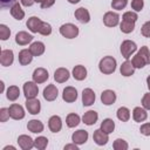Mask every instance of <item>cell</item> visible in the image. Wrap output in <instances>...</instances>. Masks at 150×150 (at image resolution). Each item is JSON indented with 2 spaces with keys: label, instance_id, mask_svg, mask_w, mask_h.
<instances>
[{
  "label": "cell",
  "instance_id": "42",
  "mask_svg": "<svg viewBox=\"0 0 150 150\" xmlns=\"http://www.w3.org/2000/svg\"><path fill=\"white\" fill-rule=\"evenodd\" d=\"M122 19H123V20H125V21L136 22V20L138 19V16H137V14H136L135 12H125V13L123 14Z\"/></svg>",
  "mask_w": 150,
  "mask_h": 150
},
{
  "label": "cell",
  "instance_id": "5",
  "mask_svg": "<svg viewBox=\"0 0 150 150\" xmlns=\"http://www.w3.org/2000/svg\"><path fill=\"white\" fill-rule=\"evenodd\" d=\"M8 110H9V115L13 120H22L25 117V110L20 104L13 103L9 105Z\"/></svg>",
  "mask_w": 150,
  "mask_h": 150
},
{
  "label": "cell",
  "instance_id": "43",
  "mask_svg": "<svg viewBox=\"0 0 150 150\" xmlns=\"http://www.w3.org/2000/svg\"><path fill=\"white\" fill-rule=\"evenodd\" d=\"M143 6H144V1L143 0H132L131 1V7L136 12H141L142 8H143Z\"/></svg>",
  "mask_w": 150,
  "mask_h": 150
},
{
  "label": "cell",
  "instance_id": "45",
  "mask_svg": "<svg viewBox=\"0 0 150 150\" xmlns=\"http://www.w3.org/2000/svg\"><path fill=\"white\" fill-rule=\"evenodd\" d=\"M11 117L9 110L7 108H1L0 109V122H6Z\"/></svg>",
  "mask_w": 150,
  "mask_h": 150
},
{
  "label": "cell",
  "instance_id": "16",
  "mask_svg": "<svg viewBox=\"0 0 150 150\" xmlns=\"http://www.w3.org/2000/svg\"><path fill=\"white\" fill-rule=\"evenodd\" d=\"M87 139H88V132L82 129L75 131L71 136V141L75 144H84L87 142Z\"/></svg>",
  "mask_w": 150,
  "mask_h": 150
},
{
  "label": "cell",
  "instance_id": "51",
  "mask_svg": "<svg viewBox=\"0 0 150 150\" xmlns=\"http://www.w3.org/2000/svg\"><path fill=\"white\" fill-rule=\"evenodd\" d=\"M67 149H73V150H77V146L75 145V143H74V144H68V145H66V146H64V150H67Z\"/></svg>",
  "mask_w": 150,
  "mask_h": 150
},
{
  "label": "cell",
  "instance_id": "36",
  "mask_svg": "<svg viewBox=\"0 0 150 150\" xmlns=\"http://www.w3.org/2000/svg\"><path fill=\"white\" fill-rule=\"evenodd\" d=\"M131 62H132V64H134V67H135V68H143V67L146 64V63H145V61H144V59H143L138 53L132 57Z\"/></svg>",
  "mask_w": 150,
  "mask_h": 150
},
{
  "label": "cell",
  "instance_id": "22",
  "mask_svg": "<svg viewBox=\"0 0 150 150\" xmlns=\"http://www.w3.org/2000/svg\"><path fill=\"white\" fill-rule=\"evenodd\" d=\"M33 60V54L30 53L29 49H22L19 53V62L21 66H27L28 63H30Z\"/></svg>",
  "mask_w": 150,
  "mask_h": 150
},
{
  "label": "cell",
  "instance_id": "21",
  "mask_svg": "<svg viewBox=\"0 0 150 150\" xmlns=\"http://www.w3.org/2000/svg\"><path fill=\"white\" fill-rule=\"evenodd\" d=\"M101 101H102V103L103 104H105V105H110V104H112L115 101H116V94H115V91H112V90H104L102 94H101Z\"/></svg>",
  "mask_w": 150,
  "mask_h": 150
},
{
  "label": "cell",
  "instance_id": "7",
  "mask_svg": "<svg viewBox=\"0 0 150 150\" xmlns=\"http://www.w3.org/2000/svg\"><path fill=\"white\" fill-rule=\"evenodd\" d=\"M33 81L36 82V83H43L48 80L49 75H48V71L45 69V68H36L33 73Z\"/></svg>",
  "mask_w": 150,
  "mask_h": 150
},
{
  "label": "cell",
  "instance_id": "56",
  "mask_svg": "<svg viewBox=\"0 0 150 150\" xmlns=\"http://www.w3.org/2000/svg\"><path fill=\"white\" fill-rule=\"evenodd\" d=\"M34 1H35V2H40V4H41L43 0H34Z\"/></svg>",
  "mask_w": 150,
  "mask_h": 150
},
{
  "label": "cell",
  "instance_id": "50",
  "mask_svg": "<svg viewBox=\"0 0 150 150\" xmlns=\"http://www.w3.org/2000/svg\"><path fill=\"white\" fill-rule=\"evenodd\" d=\"M20 2L23 5V6H26V7H29V6H32L35 1L34 0H20Z\"/></svg>",
  "mask_w": 150,
  "mask_h": 150
},
{
  "label": "cell",
  "instance_id": "29",
  "mask_svg": "<svg viewBox=\"0 0 150 150\" xmlns=\"http://www.w3.org/2000/svg\"><path fill=\"white\" fill-rule=\"evenodd\" d=\"M11 14H12V16L15 19V20H22L23 19V16H25V12H23V9L21 8V6L16 2V4H14L12 7H11Z\"/></svg>",
  "mask_w": 150,
  "mask_h": 150
},
{
  "label": "cell",
  "instance_id": "17",
  "mask_svg": "<svg viewBox=\"0 0 150 150\" xmlns=\"http://www.w3.org/2000/svg\"><path fill=\"white\" fill-rule=\"evenodd\" d=\"M27 27L28 29L32 32V33H39L40 30V27L42 25V21L38 18V16H30L28 20H27Z\"/></svg>",
  "mask_w": 150,
  "mask_h": 150
},
{
  "label": "cell",
  "instance_id": "14",
  "mask_svg": "<svg viewBox=\"0 0 150 150\" xmlns=\"http://www.w3.org/2000/svg\"><path fill=\"white\" fill-rule=\"evenodd\" d=\"M75 18L81 22V23H88L90 21V14L88 12V9H86L84 7H80L75 11L74 13Z\"/></svg>",
  "mask_w": 150,
  "mask_h": 150
},
{
  "label": "cell",
  "instance_id": "52",
  "mask_svg": "<svg viewBox=\"0 0 150 150\" xmlns=\"http://www.w3.org/2000/svg\"><path fill=\"white\" fill-rule=\"evenodd\" d=\"M146 83H148V88H149V90H150V75L146 77Z\"/></svg>",
  "mask_w": 150,
  "mask_h": 150
},
{
  "label": "cell",
  "instance_id": "6",
  "mask_svg": "<svg viewBox=\"0 0 150 150\" xmlns=\"http://www.w3.org/2000/svg\"><path fill=\"white\" fill-rule=\"evenodd\" d=\"M118 21H120V16L115 12H107L103 16V22L107 27H115L118 25Z\"/></svg>",
  "mask_w": 150,
  "mask_h": 150
},
{
  "label": "cell",
  "instance_id": "49",
  "mask_svg": "<svg viewBox=\"0 0 150 150\" xmlns=\"http://www.w3.org/2000/svg\"><path fill=\"white\" fill-rule=\"evenodd\" d=\"M55 4V0H43L41 2V8H49Z\"/></svg>",
  "mask_w": 150,
  "mask_h": 150
},
{
  "label": "cell",
  "instance_id": "37",
  "mask_svg": "<svg viewBox=\"0 0 150 150\" xmlns=\"http://www.w3.org/2000/svg\"><path fill=\"white\" fill-rule=\"evenodd\" d=\"M112 146H114L115 150H127L128 149V143L124 139H122V138H117L114 142Z\"/></svg>",
  "mask_w": 150,
  "mask_h": 150
},
{
  "label": "cell",
  "instance_id": "2",
  "mask_svg": "<svg viewBox=\"0 0 150 150\" xmlns=\"http://www.w3.org/2000/svg\"><path fill=\"white\" fill-rule=\"evenodd\" d=\"M60 33L67 39H74L79 35V28L73 23H64L60 27Z\"/></svg>",
  "mask_w": 150,
  "mask_h": 150
},
{
  "label": "cell",
  "instance_id": "20",
  "mask_svg": "<svg viewBox=\"0 0 150 150\" xmlns=\"http://www.w3.org/2000/svg\"><path fill=\"white\" fill-rule=\"evenodd\" d=\"M33 40V35L28 34L27 32H19L16 35H15V42L20 46H25V45H28L30 41Z\"/></svg>",
  "mask_w": 150,
  "mask_h": 150
},
{
  "label": "cell",
  "instance_id": "15",
  "mask_svg": "<svg viewBox=\"0 0 150 150\" xmlns=\"http://www.w3.org/2000/svg\"><path fill=\"white\" fill-rule=\"evenodd\" d=\"M59 90L54 84H48L45 89H43V97L47 101H54L57 97Z\"/></svg>",
  "mask_w": 150,
  "mask_h": 150
},
{
  "label": "cell",
  "instance_id": "26",
  "mask_svg": "<svg viewBox=\"0 0 150 150\" xmlns=\"http://www.w3.org/2000/svg\"><path fill=\"white\" fill-rule=\"evenodd\" d=\"M73 76H74L75 80L82 81V80H84L87 77V69L81 64L75 66L74 69H73Z\"/></svg>",
  "mask_w": 150,
  "mask_h": 150
},
{
  "label": "cell",
  "instance_id": "35",
  "mask_svg": "<svg viewBox=\"0 0 150 150\" xmlns=\"http://www.w3.org/2000/svg\"><path fill=\"white\" fill-rule=\"evenodd\" d=\"M47 144H48V139H47V137H45V136H40V137H38V138L34 139V146H35L36 149H39V150L46 149Z\"/></svg>",
  "mask_w": 150,
  "mask_h": 150
},
{
  "label": "cell",
  "instance_id": "31",
  "mask_svg": "<svg viewBox=\"0 0 150 150\" xmlns=\"http://www.w3.org/2000/svg\"><path fill=\"white\" fill-rule=\"evenodd\" d=\"M19 95H20V89H19V87H16V86H11V87L7 89L6 96H7V98H8L9 101H15V100L19 97Z\"/></svg>",
  "mask_w": 150,
  "mask_h": 150
},
{
  "label": "cell",
  "instance_id": "33",
  "mask_svg": "<svg viewBox=\"0 0 150 150\" xmlns=\"http://www.w3.org/2000/svg\"><path fill=\"white\" fill-rule=\"evenodd\" d=\"M66 123L69 128H75L80 123V116L77 114H69L66 118Z\"/></svg>",
  "mask_w": 150,
  "mask_h": 150
},
{
  "label": "cell",
  "instance_id": "3",
  "mask_svg": "<svg viewBox=\"0 0 150 150\" xmlns=\"http://www.w3.org/2000/svg\"><path fill=\"white\" fill-rule=\"evenodd\" d=\"M137 49V46L134 41H130V40H125L122 42L121 45V54L124 59H129L131 56V54H134Z\"/></svg>",
  "mask_w": 150,
  "mask_h": 150
},
{
  "label": "cell",
  "instance_id": "9",
  "mask_svg": "<svg viewBox=\"0 0 150 150\" xmlns=\"http://www.w3.org/2000/svg\"><path fill=\"white\" fill-rule=\"evenodd\" d=\"M62 98H63V101H66L68 103H71V102L76 101V98H77V90L74 87H66L63 89Z\"/></svg>",
  "mask_w": 150,
  "mask_h": 150
},
{
  "label": "cell",
  "instance_id": "41",
  "mask_svg": "<svg viewBox=\"0 0 150 150\" xmlns=\"http://www.w3.org/2000/svg\"><path fill=\"white\" fill-rule=\"evenodd\" d=\"M127 4H128L127 0H112V1H111V7H112L114 9L120 11V9H123V8L127 6Z\"/></svg>",
  "mask_w": 150,
  "mask_h": 150
},
{
  "label": "cell",
  "instance_id": "47",
  "mask_svg": "<svg viewBox=\"0 0 150 150\" xmlns=\"http://www.w3.org/2000/svg\"><path fill=\"white\" fill-rule=\"evenodd\" d=\"M139 131L142 135L144 136H150V123H144L141 125L139 128Z\"/></svg>",
  "mask_w": 150,
  "mask_h": 150
},
{
  "label": "cell",
  "instance_id": "13",
  "mask_svg": "<svg viewBox=\"0 0 150 150\" xmlns=\"http://www.w3.org/2000/svg\"><path fill=\"white\" fill-rule=\"evenodd\" d=\"M13 60H14V55H13V52L11 49H4L1 50V54H0V62L2 66L5 67H8L13 63Z\"/></svg>",
  "mask_w": 150,
  "mask_h": 150
},
{
  "label": "cell",
  "instance_id": "30",
  "mask_svg": "<svg viewBox=\"0 0 150 150\" xmlns=\"http://www.w3.org/2000/svg\"><path fill=\"white\" fill-rule=\"evenodd\" d=\"M101 129H102L104 132H107V134L112 132L114 129H115V123H114V121H112L111 118H105V120H103L102 123H101Z\"/></svg>",
  "mask_w": 150,
  "mask_h": 150
},
{
  "label": "cell",
  "instance_id": "27",
  "mask_svg": "<svg viewBox=\"0 0 150 150\" xmlns=\"http://www.w3.org/2000/svg\"><path fill=\"white\" fill-rule=\"evenodd\" d=\"M29 50L30 53L33 54V56H40L45 53V45L40 41H36V42H33L29 47Z\"/></svg>",
  "mask_w": 150,
  "mask_h": 150
},
{
  "label": "cell",
  "instance_id": "18",
  "mask_svg": "<svg viewBox=\"0 0 150 150\" xmlns=\"http://www.w3.org/2000/svg\"><path fill=\"white\" fill-rule=\"evenodd\" d=\"M69 70L66 68H57L54 73V80L57 83H63L69 79Z\"/></svg>",
  "mask_w": 150,
  "mask_h": 150
},
{
  "label": "cell",
  "instance_id": "12",
  "mask_svg": "<svg viewBox=\"0 0 150 150\" xmlns=\"http://www.w3.org/2000/svg\"><path fill=\"white\" fill-rule=\"evenodd\" d=\"M95 102V93L90 88H86L82 91V103L84 107H89Z\"/></svg>",
  "mask_w": 150,
  "mask_h": 150
},
{
  "label": "cell",
  "instance_id": "48",
  "mask_svg": "<svg viewBox=\"0 0 150 150\" xmlns=\"http://www.w3.org/2000/svg\"><path fill=\"white\" fill-rule=\"evenodd\" d=\"M0 4H1L2 8H6V7L11 8L14 4H16V0H0Z\"/></svg>",
  "mask_w": 150,
  "mask_h": 150
},
{
  "label": "cell",
  "instance_id": "23",
  "mask_svg": "<svg viewBox=\"0 0 150 150\" xmlns=\"http://www.w3.org/2000/svg\"><path fill=\"white\" fill-rule=\"evenodd\" d=\"M27 129L30 132H34V134L42 132L43 131V123L41 121H39V120H30L27 123Z\"/></svg>",
  "mask_w": 150,
  "mask_h": 150
},
{
  "label": "cell",
  "instance_id": "1",
  "mask_svg": "<svg viewBox=\"0 0 150 150\" xmlns=\"http://www.w3.org/2000/svg\"><path fill=\"white\" fill-rule=\"evenodd\" d=\"M100 71L103 74H112L116 69V60L112 56H104L98 63Z\"/></svg>",
  "mask_w": 150,
  "mask_h": 150
},
{
  "label": "cell",
  "instance_id": "28",
  "mask_svg": "<svg viewBox=\"0 0 150 150\" xmlns=\"http://www.w3.org/2000/svg\"><path fill=\"white\" fill-rule=\"evenodd\" d=\"M132 117L136 122H144L148 117V114H146L145 109H143L141 107H136L132 111Z\"/></svg>",
  "mask_w": 150,
  "mask_h": 150
},
{
  "label": "cell",
  "instance_id": "11",
  "mask_svg": "<svg viewBox=\"0 0 150 150\" xmlns=\"http://www.w3.org/2000/svg\"><path fill=\"white\" fill-rule=\"evenodd\" d=\"M18 143L22 150H29L34 146V141L28 135H20L18 137Z\"/></svg>",
  "mask_w": 150,
  "mask_h": 150
},
{
  "label": "cell",
  "instance_id": "54",
  "mask_svg": "<svg viewBox=\"0 0 150 150\" xmlns=\"http://www.w3.org/2000/svg\"><path fill=\"white\" fill-rule=\"evenodd\" d=\"M68 1H69L70 4H77V2L80 1V0H68Z\"/></svg>",
  "mask_w": 150,
  "mask_h": 150
},
{
  "label": "cell",
  "instance_id": "32",
  "mask_svg": "<svg viewBox=\"0 0 150 150\" xmlns=\"http://www.w3.org/2000/svg\"><path fill=\"white\" fill-rule=\"evenodd\" d=\"M117 118L120 121H122V122H128L129 118H130V111H129V109L125 108V107L118 108V110H117Z\"/></svg>",
  "mask_w": 150,
  "mask_h": 150
},
{
  "label": "cell",
  "instance_id": "40",
  "mask_svg": "<svg viewBox=\"0 0 150 150\" xmlns=\"http://www.w3.org/2000/svg\"><path fill=\"white\" fill-rule=\"evenodd\" d=\"M11 35V30L6 25H0V39L1 40H7Z\"/></svg>",
  "mask_w": 150,
  "mask_h": 150
},
{
  "label": "cell",
  "instance_id": "34",
  "mask_svg": "<svg viewBox=\"0 0 150 150\" xmlns=\"http://www.w3.org/2000/svg\"><path fill=\"white\" fill-rule=\"evenodd\" d=\"M120 28L123 33L125 34H129L134 30L135 28V22H131V21H125V20H122L121 25H120Z\"/></svg>",
  "mask_w": 150,
  "mask_h": 150
},
{
  "label": "cell",
  "instance_id": "24",
  "mask_svg": "<svg viewBox=\"0 0 150 150\" xmlns=\"http://www.w3.org/2000/svg\"><path fill=\"white\" fill-rule=\"evenodd\" d=\"M97 118H98L97 112L94 111V110H89V111L84 112V115H83V117H82V121H83V123L87 124V125H93V124L96 123Z\"/></svg>",
  "mask_w": 150,
  "mask_h": 150
},
{
  "label": "cell",
  "instance_id": "4",
  "mask_svg": "<svg viewBox=\"0 0 150 150\" xmlns=\"http://www.w3.org/2000/svg\"><path fill=\"white\" fill-rule=\"evenodd\" d=\"M38 93H39V88L36 86V82L28 81L23 84V94L26 98H35L38 96Z\"/></svg>",
  "mask_w": 150,
  "mask_h": 150
},
{
  "label": "cell",
  "instance_id": "19",
  "mask_svg": "<svg viewBox=\"0 0 150 150\" xmlns=\"http://www.w3.org/2000/svg\"><path fill=\"white\" fill-rule=\"evenodd\" d=\"M48 127L52 132H59L62 128V121H61L60 116H57V115L52 116L48 121Z\"/></svg>",
  "mask_w": 150,
  "mask_h": 150
},
{
  "label": "cell",
  "instance_id": "55",
  "mask_svg": "<svg viewBox=\"0 0 150 150\" xmlns=\"http://www.w3.org/2000/svg\"><path fill=\"white\" fill-rule=\"evenodd\" d=\"M0 84H1V89H0V90H1V91H4V82L1 81V82H0Z\"/></svg>",
  "mask_w": 150,
  "mask_h": 150
},
{
  "label": "cell",
  "instance_id": "25",
  "mask_svg": "<svg viewBox=\"0 0 150 150\" xmlns=\"http://www.w3.org/2000/svg\"><path fill=\"white\" fill-rule=\"evenodd\" d=\"M120 70H121V74L123 76H131L134 74V71H135V67H134V64H132L131 61L127 60L125 62L122 63Z\"/></svg>",
  "mask_w": 150,
  "mask_h": 150
},
{
  "label": "cell",
  "instance_id": "44",
  "mask_svg": "<svg viewBox=\"0 0 150 150\" xmlns=\"http://www.w3.org/2000/svg\"><path fill=\"white\" fill-rule=\"evenodd\" d=\"M141 33L144 38H150V21H146L142 28H141Z\"/></svg>",
  "mask_w": 150,
  "mask_h": 150
},
{
  "label": "cell",
  "instance_id": "10",
  "mask_svg": "<svg viewBox=\"0 0 150 150\" xmlns=\"http://www.w3.org/2000/svg\"><path fill=\"white\" fill-rule=\"evenodd\" d=\"M93 139L95 141V143H96L97 145H104V144L108 143L109 137H108V134L104 132L102 129H97V130L94 131Z\"/></svg>",
  "mask_w": 150,
  "mask_h": 150
},
{
  "label": "cell",
  "instance_id": "46",
  "mask_svg": "<svg viewBox=\"0 0 150 150\" xmlns=\"http://www.w3.org/2000/svg\"><path fill=\"white\" fill-rule=\"evenodd\" d=\"M142 105H143L144 109L150 110V93H148V94H145L143 96V98H142Z\"/></svg>",
  "mask_w": 150,
  "mask_h": 150
},
{
  "label": "cell",
  "instance_id": "38",
  "mask_svg": "<svg viewBox=\"0 0 150 150\" xmlns=\"http://www.w3.org/2000/svg\"><path fill=\"white\" fill-rule=\"evenodd\" d=\"M138 54L144 59V61H145V63H146V64H148V63H150V53H149V48H148L146 46L141 47V49H139Z\"/></svg>",
  "mask_w": 150,
  "mask_h": 150
},
{
  "label": "cell",
  "instance_id": "53",
  "mask_svg": "<svg viewBox=\"0 0 150 150\" xmlns=\"http://www.w3.org/2000/svg\"><path fill=\"white\" fill-rule=\"evenodd\" d=\"M8 149H11V150H15L14 146H5V148H4V150H8Z\"/></svg>",
  "mask_w": 150,
  "mask_h": 150
},
{
  "label": "cell",
  "instance_id": "8",
  "mask_svg": "<svg viewBox=\"0 0 150 150\" xmlns=\"http://www.w3.org/2000/svg\"><path fill=\"white\" fill-rule=\"evenodd\" d=\"M26 108H27V110H28L29 114L36 115V114L40 112V109H41L40 101L36 100V98H27V101H26Z\"/></svg>",
  "mask_w": 150,
  "mask_h": 150
},
{
  "label": "cell",
  "instance_id": "39",
  "mask_svg": "<svg viewBox=\"0 0 150 150\" xmlns=\"http://www.w3.org/2000/svg\"><path fill=\"white\" fill-rule=\"evenodd\" d=\"M39 33H40L41 35H45V36L49 35V34L52 33V26H50L48 22H43V21H42V25H41V27H40Z\"/></svg>",
  "mask_w": 150,
  "mask_h": 150
}]
</instances>
